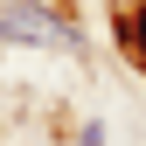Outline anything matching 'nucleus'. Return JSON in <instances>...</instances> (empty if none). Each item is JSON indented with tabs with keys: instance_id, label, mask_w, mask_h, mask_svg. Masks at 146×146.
Here are the masks:
<instances>
[{
	"instance_id": "nucleus-1",
	"label": "nucleus",
	"mask_w": 146,
	"mask_h": 146,
	"mask_svg": "<svg viewBox=\"0 0 146 146\" xmlns=\"http://www.w3.org/2000/svg\"><path fill=\"white\" fill-rule=\"evenodd\" d=\"M0 35L7 42H63V21L42 7H0Z\"/></svg>"
}]
</instances>
